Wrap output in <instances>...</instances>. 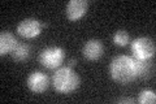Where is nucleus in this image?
Here are the masks:
<instances>
[{"label":"nucleus","instance_id":"obj_1","mask_svg":"<svg viewBox=\"0 0 156 104\" xmlns=\"http://www.w3.org/2000/svg\"><path fill=\"white\" fill-rule=\"evenodd\" d=\"M109 73L113 81L121 83V85H128V83L133 82L136 78V70L133 57L128 55L116 56L111 61Z\"/></svg>","mask_w":156,"mask_h":104},{"label":"nucleus","instance_id":"obj_2","mask_svg":"<svg viewBox=\"0 0 156 104\" xmlns=\"http://www.w3.org/2000/svg\"><path fill=\"white\" fill-rule=\"evenodd\" d=\"M52 83L55 90L60 94H69L77 90L81 85V78L80 76L73 70L70 66H62L58 68L53 73Z\"/></svg>","mask_w":156,"mask_h":104},{"label":"nucleus","instance_id":"obj_3","mask_svg":"<svg viewBox=\"0 0 156 104\" xmlns=\"http://www.w3.org/2000/svg\"><path fill=\"white\" fill-rule=\"evenodd\" d=\"M65 60V51L64 48L51 46L47 48H43L39 53V61L43 66L48 69H57L62 65Z\"/></svg>","mask_w":156,"mask_h":104},{"label":"nucleus","instance_id":"obj_4","mask_svg":"<svg viewBox=\"0 0 156 104\" xmlns=\"http://www.w3.org/2000/svg\"><path fill=\"white\" fill-rule=\"evenodd\" d=\"M131 52L134 59L150 60L155 55V43L148 37H139L131 42Z\"/></svg>","mask_w":156,"mask_h":104},{"label":"nucleus","instance_id":"obj_5","mask_svg":"<svg viewBox=\"0 0 156 104\" xmlns=\"http://www.w3.org/2000/svg\"><path fill=\"white\" fill-rule=\"evenodd\" d=\"M47 26H48L47 23L41 22L37 18H25L17 25V33L23 38L31 39L38 37L43 29Z\"/></svg>","mask_w":156,"mask_h":104},{"label":"nucleus","instance_id":"obj_6","mask_svg":"<svg viewBox=\"0 0 156 104\" xmlns=\"http://www.w3.org/2000/svg\"><path fill=\"white\" fill-rule=\"evenodd\" d=\"M26 83H27V87L30 88L33 92L42 94L50 86V78L43 72H33L29 74Z\"/></svg>","mask_w":156,"mask_h":104},{"label":"nucleus","instance_id":"obj_7","mask_svg":"<svg viewBox=\"0 0 156 104\" xmlns=\"http://www.w3.org/2000/svg\"><path fill=\"white\" fill-rule=\"evenodd\" d=\"M82 53H83V56L87 60H91V61L99 60L104 53V46L99 39H90V41H87L85 43Z\"/></svg>","mask_w":156,"mask_h":104},{"label":"nucleus","instance_id":"obj_8","mask_svg":"<svg viewBox=\"0 0 156 104\" xmlns=\"http://www.w3.org/2000/svg\"><path fill=\"white\" fill-rule=\"evenodd\" d=\"M87 8H89L87 0H70L66 4V17L70 21H77L81 17H83Z\"/></svg>","mask_w":156,"mask_h":104},{"label":"nucleus","instance_id":"obj_9","mask_svg":"<svg viewBox=\"0 0 156 104\" xmlns=\"http://www.w3.org/2000/svg\"><path fill=\"white\" fill-rule=\"evenodd\" d=\"M17 44L18 41L11 31H3L0 34V55H11Z\"/></svg>","mask_w":156,"mask_h":104},{"label":"nucleus","instance_id":"obj_10","mask_svg":"<svg viewBox=\"0 0 156 104\" xmlns=\"http://www.w3.org/2000/svg\"><path fill=\"white\" fill-rule=\"evenodd\" d=\"M11 56L13 57V60L17 61V63L25 61L26 59L30 56V46H29V44H26V43H20V42H18L17 47L12 51Z\"/></svg>","mask_w":156,"mask_h":104},{"label":"nucleus","instance_id":"obj_11","mask_svg":"<svg viewBox=\"0 0 156 104\" xmlns=\"http://www.w3.org/2000/svg\"><path fill=\"white\" fill-rule=\"evenodd\" d=\"M133 60H134L135 70H136V77L147 78L150 76V72H151V65L148 63L150 60H139V59H134V57H133Z\"/></svg>","mask_w":156,"mask_h":104},{"label":"nucleus","instance_id":"obj_12","mask_svg":"<svg viewBox=\"0 0 156 104\" xmlns=\"http://www.w3.org/2000/svg\"><path fill=\"white\" fill-rule=\"evenodd\" d=\"M129 41H130V35L126 30H119V31H116L113 35V43L116 46L124 47L129 43Z\"/></svg>","mask_w":156,"mask_h":104},{"label":"nucleus","instance_id":"obj_13","mask_svg":"<svg viewBox=\"0 0 156 104\" xmlns=\"http://www.w3.org/2000/svg\"><path fill=\"white\" fill-rule=\"evenodd\" d=\"M138 102L140 104H155L156 102V94L152 90H143L139 92Z\"/></svg>","mask_w":156,"mask_h":104},{"label":"nucleus","instance_id":"obj_14","mask_svg":"<svg viewBox=\"0 0 156 104\" xmlns=\"http://www.w3.org/2000/svg\"><path fill=\"white\" fill-rule=\"evenodd\" d=\"M119 102L120 103H134L135 100H134V99H131V98H125V99H120Z\"/></svg>","mask_w":156,"mask_h":104},{"label":"nucleus","instance_id":"obj_15","mask_svg":"<svg viewBox=\"0 0 156 104\" xmlns=\"http://www.w3.org/2000/svg\"><path fill=\"white\" fill-rule=\"evenodd\" d=\"M77 64V61H76V59H70L69 60V63H68V66H70V68H73Z\"/></svg>","mask_w":156,"mask_h":104}]
</instances>
